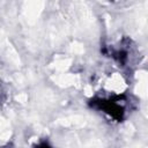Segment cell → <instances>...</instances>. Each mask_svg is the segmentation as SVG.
<instances>
[{"instance_id":"1","label":"cell","mask_w":148,"mask_h":148,"mask_svg":"<svg viewBox=\"0 0 148 148\" xmlns=\"http://www.w3.org/2000/svg\"><path fill=\"white\" fill-rule=\"evenodd\" d=\"M38 148H52V147H50L47 143H43V145H40Z\"/></svg>"}]
</instances>
